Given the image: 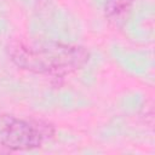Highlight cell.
I'll return each mask as SVG.
<instances>
[{
    "label": "cell",
    "mask_w": 155,
    "mask_h": 155,
    "mask_svg": "<svg viewBox=\"0 0 155 155\" xmlns=\"http://www.w3.org/2000/svg\"><path fill=\"white\" fill-rule=\"evenodd\" d=\"M10 56L22 69L59 78L82 68L90 58L85 47L56 41L17 42L10 47Z\"/></svg>",
    "instance_id": "obj_1"
},
{
    "label": "cell",
    "mask_w": 155,
    "mask_h": 155,
    "mask_svg": "<svg viewBox=\"0 0 155 155\" xmlns=\"http://www.w3.org/2000/svg\"><path fill=\"white\" fill-rule=\"evenodd\" d=\"M45 126L10 114H0V144L11 150H31L41 147Z\"/></svg>",
    "instance_id": "obj_2"
},
{
    "label": "cell",
    "mask_w": 155,
    "mask_h": 155,
    "mask_svg": "<svg viewBox=\"0 0 155 155\" xmlns=\"http://www.w3.org/2000/svg\"><path fill=\"white\" fill-rule=\"evenodd\" d=\"M133 0H107L105 15L109 18H119L130 10Z\"/></svg>",
    "instance_id": "obj_3"
}]
</instances>
